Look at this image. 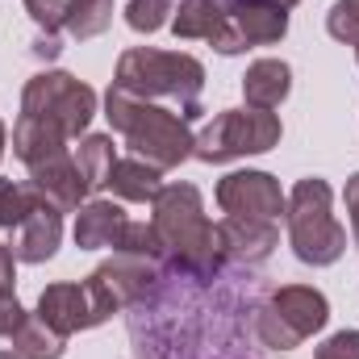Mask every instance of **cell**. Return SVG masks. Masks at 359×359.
I'll list each match as a JSON object with an SVG mask.
<instances>
[{
	"mask_svg": "<svg viewBox=\"0 0 359 359\" xmlns=\"http://www.w3.org/2000/svg\"><path fill=\"white\" fill-rule=\"evenodd\" d=\"M104 109H109V113H104L109 126H113L117 134H126L130 151H134L138 159H147L151 168L168 172V168H180L184 159H192L196 134L188 130L184 117L159 109V104H151V100H142V96H134V92L117 88V84L104 96Z\"/></svg>",
	"mask_w": 359,
	"mask_h": 359,
	"instance_id": "obj_1",
	"label": "cell"
},
{
	"mask_svg": "<svg viewBox=\"0 0 359 359\" xmlns=\"http://www.w3.org/2000/svg\"><path fill=\"white\" fill-rule=\"evenodd\" d=\"M151 205H155L151 226L163 243V255L192 276H213L222 264V251H217V234L201 209V192L192 184H168V188H159V196Z\"/></svg>",
	"mask_w": 359,
	"mask_h": 359,
	"instance_id": "obj_2",
	"label": "cell"
},
{
	"mask_svg": "<svg viewBox=\"0 0 359 359\" xmlns=\"http://www.w3.org/2000/svg\"><path fill=\"white\" fill-rule=\"evenodd\" d=\"M117 88L134 92L142 100L151 96H172L184 104V121L196 117V96L205 88V67L192 55L180 50H155V46H134L117 59Z\"/></svg>",
	"mask_w": 359,
	"mask_h": 359,
	"instance_id": "obj_3",
	"label": "cell"
},
{
	"mask_svg": "<svg viewBox=\"0 0 359 359\" xmlns=\"http://www.w3.org/2000/svg\"><path fill=\"white\" fill-rule=\"evenodd\" d=\"M288 243L297 251L301 264H313V268H326L334 259H343L347 251V230L334 222L330 213V184L318 176L301 180L288 196Z\"/></svg>",
	"mask_w": 359,
	"mask_h": 359,
	"instance_id": "obj_4",
	"label": "cell"
},
{
	"mask_svg": "<svg viewBox=\"0 0 359 359\" xmlns=\"http://www.w3.org/2000/svg\"><path fill=\"white\" fill-rule=\"evenodd\" d=\"M276 142H280V117L271 109H226L196 134L192 155L201 163H226L243 155H264Z\"/></svg>",
	"mask_w": 359,
	"mask_h": 359,
	"instance_id": "obj_5",
	"label": "cell"
},
{
	"mask_svg": "<svg viewBox=\"0 0 359 359\" xmlns=\"http://www.w3.org/2000/svg\"><path fill=\"white\" fill-rule=\"evenodd\" d=\"M21 113L63 130L67 138H76V134L88 130V121L96 117V92L88 84H80L76 76H67V72H38L25 84Z\"/></svg>",
	"mask_w": 359,
	"mask_h": 359,
	"instance_id": "obj_6",
	"label": "cell"
},
{
	"mask_svg": "<svg viewBox=\"0 0 359 359\" xmlns=\"http://www.w3.org/2000/svg\"><path fill=\"white\" fill-rule=\"evenodd\" d=\"M151 280H159V276H155V259L113 255L109 264H100V268L84 280L88 301H92V313H96V326L109 322L113 313H121L126 305L142 301L147 288H151Z\"/></svg>",
	"mask_w": 359,
	"mask_h": 359,
	"instance_id": "obj_7",
	"label": "cell"
},
{
	"mask_svg": "<svg viewBox=\"0 0 359 359\" xmlns=\"http://www.w3.org/2000/svg\"><path fill=\"white\" fill-rule=\"evenodd\" d=\"M217 205L234 217H268L276 222L288 209V196L268 172H230L217 184Z\"/></svg>",
	"mask_w": 359,
	"mask_h": 359,
	"instance_id": "obj_8",
	"label": "cell"
},
{
	"mask_svg": "<svg viewBox=\"0 0 359 359\" xmlns=\"http://www.w3.org/2000/svg\"><path fill=\"white\" fill-rule=\"evenodd\" d=\"M213 234H217V251L226 259H234V264H264L276 251V243H280V230L268 217H234V213H226L213 226Z\"/></svg>",
	"mask_w": 359,
	"mask_h": 359,
	"instance_id": "obj_9",
	"label": "cell"
},
{
	"mask_svg": "<svg viewBox=\"0 0 359 359\" xmlns=\"http://www.w3.org/2000/svg\"><path fill=\"white\" fill-rule=\"evenodd\" d=\"M172 29H176V38H205V42H213L222 55L247 50L243 38L234 34L230 17L217 8V0H180V13L172 21Z\"/></svg>",
	"mask_w": 359,
	"mask_h": 359,
	"instance_id": "obj_10",
	"label": "cell"
},
{
	"mask_svg": "<svg viewBox=\"0 0 359 359\" xmlns=\"http://www.w3.org/2000/svg\"><path fill=\"white\" fill-rule=\"evenodd\" d=\"M29 188H34L46 205H55L59 213L80 209V205H84V196L92 192V184L84 180V172L76 168V159H72V155H59V159H50V163L34 168V172H29Z\"/></svg>",
	"mask_w": 359,
	"mask_h": 359,
	"instance_id": "obj_11",
	"label": "cell"
},
{
	"mask_svg": "<svg viewBox=\"0 0 359 359\" xmlns=\"http://www.w3.org/2000/svg\"><path fill=\"white\" fill-rule=\"evenodd\" d=\"M38 318L55 330V334H76V330H92L96 313H92L88 288L84 284H50L38 297Z\"/></svg>",
	"mask_w": 359,
	"mask_h": 359,
	"instance_id": "obj_12",
	"label": "cell"
},
{
	"mask_svg": "<svg viewBox=\"0 0 359 359\" xmlns=\"http://www.w3.org/2000/svg\"><path fill=\"white\" fill-rule=\"evenodd\" d=\"M268 305H271V313H276V318L301 339V343H305L313 330H322L326 318H330L326 297H322L318 288H305V284H288V288H280Z\"/></svg>",
	"mask_w": 359,
	"mask_h": 359,
	"instance_id": "obj_13",
	"label": "cell"
},
{
	"mask_svg": "<svg viewBox=\"0 0 359 359\" xmlns=\"http://www.w3.org/2000/svg\"><path fill=\"white\" fill-rule=\"evenodd\" d=\"M63 243V213L55 205H38L21 226H17V238H13V255L21 264H46Z\"/></svg>",
	"mask_w": 359,
	"mask_h": 359,
	"instance_id": "obj_14",
	"label": "cell"
},
{
	"mask_svg": "<svg viewBox=\"0 0 359 359\" xmlns=\"http://www.w3.org/2000/svg\"><path fill=\"white\" fill-rule=\"evenodd\" d=\"M13 155L34 172V168L50 163V159L67 155V134L55 130V126H46V121H38V117H25L21 113L17 126H13Z\"/></svg>",
	"mask_w": 359,
	"mask_h": 359,
	"instance_id": "obj_15",
	"label": "cell"
},
{
	"mask_svg": "<svg viewBox=\"0 0 359 359\" xmlns=\"http://www.w3.org/2000/svg\"><path fill=\"white\" fill-rule=\"evenodd\" d=\"M126 226H130V217H126L121 205H113V201H88L76 213V247H84V251L117 247Z\"/></svg>",
	"mask_w": 359,
	"mask_h": 359,
	"instance_id": "obj_16",
	"label": "cell"
},
{
	"mask_svg": "<svg viewBox=\"0 0 359 359\" xmlns=\"http://www.w3.org/2000/svg\"><path fill=\"white\" fill-rule=\"evenodd\" d=\"M230 25L243 38V46H268L288 34V13L268 0H238L230 13Z\"/></svg>",
	"mask_w": 359,
	"mask_h": 359,
	"instance_id": "obj_17",
	"label": "cell"
},
{
	"mask_svg": "<svg viewBox=\"0 0 359 359\" xmlns=\"http://www.w3.org/2000/svg\"><path fill=\"white\" fill-rule=\"evenodd\" d=\"M288 88H292V72L280 59H259L243 76V96H247L251 109H276L288 96Z\"/></svg>",
	"mask_w": 359,
	"mask_h": 359,
	"instance_id": "obj_18",
	"label": "cell"
},
{
	"mask_svg": "<svg viewBox=\"0 0 359 359\" xmlns=\"http://www.w3.org/2000/svg\"><path fill=\"white\" fill-rule=\"evenodd\" d=\"M104 188L121 201H155L163 184H159V168H151L147 159H117L109 168Z\"/></svg>",
	"mask_w": 359,
	"mask_h": 359,
	"instance_id": "obj_19",
	"label": "cell"
},
{
	"mask_svg": "<svg viewBox=\"0 0 359 359\" xmlns=\"http://www.w3.org/2000/svg\"><path fill=\"white\" fill-rule=\"evenodd\" d=\"M13 351H17L21 359H63L67 339H63V334H55V330L34 313V318H25V322H21V330L13 334Z\"/></svg>",
	"mask_w": 359,
	"mask_h": 359,
	"instance_id": "obj_20",
	"label": "cell"
},
{
	"mask_svg": "<svg viewBox=\"0 0 359 359\" xmlns=\"http://www.w3.org/2000/svg\"><path fill=\"white\" fill-rule=\"evenodd\" d=\"M109 21H113V0H67L63 25H67L72 38L88 42V38H96V34L109 29Z\"/></svg>",
	"mask_w": 359,
	"mask_h": 359,
	"instance_id": "obj_21",
	"label": "cell"
},
{
	"mask_svg": "<svg viewBox=\"0 0 359 359\" xmlns=\"http://www.w3.org/2000/svg\"><path fill=\"white\" fill-rule=\"evenodd\" d=\"M117 159H113V138L109 134H88L84 142H80V155H76V168L84 172L92 188H104V180H109V168H113Z\"/></svg>",
	"mask_w": 359,
	"mask_h": 359,
	"instance_id": "obj_22",
	"label": "cell"
},
{
	"mask_svg": "<svg viewBox=\"0 0 359 359\" xmlns=\"http://www.w3.org/2000/svg\"><path fill=\"white\" fill-rule=\"evenodd\" d=\"M42 205V196L29 188V184H13V180H0V230H17L34 209Z\"/></svg>",
	"mask_w": 359,
	"mask_h": 359,
	"instance_id": "obj_23",
	"label": "cell"
},
{
	"mask_svg": "<svg viewBox=\"0 0 359 359\" xmlns=\"http://www.w3.org/2000/svg\"><path fill=\"white\" fill-rule=\"evenodd\" d=\"M117 255H138V259H163V243H159L155 226H147V222H130V226L121 230Z\"/></svg>",
	"mask_w": 359,
	"mask_h": 359,
	"instance_id": "obj_24",
	"label": "cell"
},
{
	"mask_svg": "<svg viewBox=\"0 0 359 359\" xmlns=\"http://www.w3.org/2000/svg\"><path fill=\"white\" fill-rule=\"evenodd\" d=\"M168 13H172V0H130L126 21H130V29H138V34H155V29L168 21Z\"/></svg>",
	"mask_w": 359,
	"mask_h": 359,
	"instance_id": "obj_25",
	"label": "cell"
},
{
	"mask_svg": "<svg viewBox=\"0 0 359 359\" xmlns=\"http://www.w3.org/2000/svg\"><path fill=\"white\" fill-rule=\"evenodd\" d=\"M326 29H330V38L359 46V0H339L326 17Z\"/></svg>",
	"mask_w": 359,
	"mask_h": 359,
	"instance_id": "obj_26",
	"label": "cell"
},
{
	"mask_svg": "<svg viewBox=\"0 0 359 359\" xmlns=\"http://www.w3.org/2000/svg\"><path fill=\"white\" fill-rule=\"evenodd\" d=\"M25 13L34 17V25L46 38H55L59 25H63V17H67V0H25Z\"/></svg>",
	"mask_w": 359,
	"mask_h": 359,
	"instance_id": "obj_27",
	"label": "cell"
},
{
	"mask_svg": "<svg viewBox=\"0 0 359 359\" xmlns=\"http://www.w3.org/2000/svg\"><path fill=\"white\" fill-rule=\"evenodd\" d=\"M318 359H359V330H339V334H330V339L318 347Z\"/></svg>",
	"mask_w": 359,
	"mask_h": 359,
	"instance_id": "obj_28",
	"label": "cell"
},
{
	"mask_svg": "<svg viewBox=\"0 0 359 359\" xmlns=\"http://www.w3.org/2000/svg\"><path fill=\"white\" fill-rule=\"evenodd\" d=\"M25 318H29V313L21 309V301H17L13 292H0V334H8V339H13V334L21 330V322H25Z\"/></svg>",
	"mask_w": 359,
	"mask_h": 359,
	"instance_id": "obj_29",
	"label": "cell"
},
{
	"mask_svg": "<svg viewBox=\"0 0 359 359\" xmlns=\"http://www.w3.org/2000/svg\"><path fill=\"white\" fill-rule=\"evenodd\" d=\"M343 201H347V217H351V230H355V238H359V172L347 180V192H343Z\"/></svg>",
	"mask_w": 359,
	"mask_h": 359,
	"instance_id": "obj_30",
	"label": "cell"
},
{
	"mask_svg": "<svg viewBox=\"0 0 359 359\" xmlns=\"http://www.w3.org/2000/svg\"><path fill=\"white\" fill-rule=\"evenodd\" d=\"M13 259H17L13 247L0 243V292H13V280H17V276H13Z\"/></svg>",
	"mask_w": 359,
	"mask_h": 359,
	"instance_id": "obj_31",
	"label": "cell"
},
{
	"mask_svg": "<svg viewBox=\"0 0 359 359\" xmlns=\"http://www.w3.org/2000/svg\"><path fill=\"white\" fill-rule=\"evenodd\" d=\"M268 4H276V8H284V13H288V8H292L297 0H268Z\"/></svg>",
	"mask_w": 359,
	"mask_h": 359,
	"instance_id": "obj_32",
	"label": "cell"
},
{
	"mask_svg": "<svg viewBox=\"0 0 359 359\" xmlns=\"http://www.w3.org/2000/svg\"><path fill=\"white\" fill-rule=\"evenodd\" d=\"M0 159H4V121H0Z\"/></svg>",
	"mask_w": 359,
	"mask_h": 359,
	"instance_id": "obj_33",
	"label": "cell"
},
{
	"mask_svg": "<svg viewBox=\"0 0 359 359\" xmlns=\"http://www.w3.org/2000/svg\"><path fill=\"white\" fill-rule=\"evenodd\" d=\"M0 359H21L17 351H0Z\"/></svg>",
	"mask_w": 359,
	"mask_h": 359,
	"instance_id": "obj_34",
	"label": "cell"
},
{
	"mask_svg": "<svg viewBox=\"0 0 359 359\" xmlns=\"http://www.w3.org/2000/svg\"><path fill=\"white\" fill-rule=\"evenodd\" d=\"M355 59H359V46H355Z\"/></svg>",
	"mask_w": 359,
	"mask_h": 359,
	"instance_id": "obj_35",
	"label": "cell"
}]
</instances>
